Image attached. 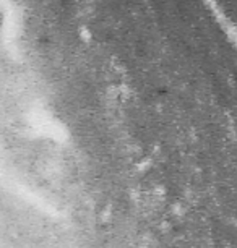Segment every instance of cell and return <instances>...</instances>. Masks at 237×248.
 <instances>
[{
	"label": "cell",
	"instance_id": "6da1fadb",
	"mask_svg": "<svg viewBox=\"0 0 237 248\" xmlns=\"http://www.w3.org/2000/svg\"><path fill=\"white\" fill-rule=\"evenodd\" d=\"M203 2H205V5L210 8L211 13L215 15L216 21L220 23V26L222 28V30H224L227 37H229L232 43H236V26H234V23H232V20L227 18L224 10H221V7L218 5L216 0H203Z\"/></svg>",
	"mask_w": 237,
	"mask_h": 248
}]
</instances>
